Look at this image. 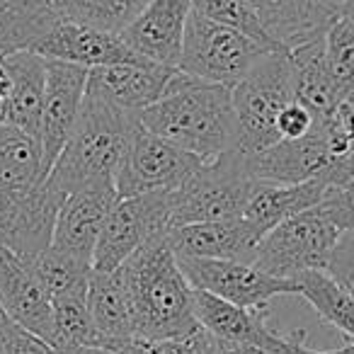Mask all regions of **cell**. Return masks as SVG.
I'll list each match as a JSON object with an SVG mask.
<instances>
[{
    "label": "cell",
    "mask_w": 354,
    "mask_h": 354,
    "mask_svg": "<svg viewBox=\"0 0 354 354\" xmlns=\"http://www.w3.org/2000/svg\"><path fill=\"white\" fill-rule=\"evenodd\" d=\"M61 204L41 143L12 124L0 127V245L22 260L49 250Z\"/></svg>",
    "instance_id": "cell-1"
},
{
    "label": "cell",
    "mask_w": 354,
    "mask_h": 354,
    "mask_svg": "<svg viewBox=\"0 0 354 354\" xmlns=\"http://www.w3.org/2000/svg\"><path fill=\"white\" fill-rule=\"evenodd\" d=\"M148 131L202 160L238 151V122L228 85L207 83L177 68L165 97L138 114Z\"/></svg>",
    "instance_id": "cell-2"
},
{
    "label": "cell",
    "mask_w": 354,
    "mask_h": 354,
    "mask_svg": "<svg viewBox=\"0 0 354 354\" xmlns=\"http://www.w3.org/2000/svg\"><path fill=\"white\" fill-rule=\"evenodd\" d=\"M119 272L131 304L136 339L175 337L199 325L197 291L185 277L167 233L133 252Z\"/></svg>",
    "instance_id": "cell-3"
},
{
    "label": "cell",
    "mask_w": 354,
    "mask_h": 354,
    "mask_svg": "<svg viewBox=\"0 0 354 354\" xmlns=\"http://www.w3.org/2000/svg\"><path fill=\"white\" fill-rule=\"evenodd\" d=\"M141 119L100 95H85L80 119L49 172V183L61 194L93 185H117V172Z\"/></svg>",
    "instance_id": "cell-4"
},
{
    "label": "cell",
    "mask_w": 354,
    "mask_h": 354,
    "mask_svg": "<svg viewBox=\"0 0 354 354\" xmlns=\"http://www.w3.org/2000/svg\"><path fill=\"white\" fill-rule=\"evenodd\" d=\"M233 109L238 122V151L243 156H255L281 141L279 114L294 102V71L289 51L277 49L265 54L236 85Z\"/></svg>",
    "instance_id": "cell-5"
},
{
    "label": "cell",
    "mask_w": 354,
    "mask_h": 354,
    "mask_svg": "<svg viewBox=\"0 0 354 354\" xmlns=\"http://www.w3.org/2000/svg\"><path fill=\"white\" fill-rule=\"evenodd\" d=\"M257 183L241 151L207 160L170 194V228L243 216Z\"/></svg>",
    "instance_id": "cell-6"
},
{
    "label": "cell",
    "mask_w": 354,
    "mask_h": 354,
    "mask_svg": "<svg viewBox=\"0 0 354 354\" xmlns=\"http://www.w3.org/2000/svg\"><path fill=\"white\" fill-rule=\"evenodd\" d=\"M270 51H277V46L192 10L177 68L192 78L233 88Z\"/></svg>",
    "instance_id": "cell-7"
},
{
    "label": "cell",
    "mask_w": 354,
    "mask_h": 354,
    "mask_svg": "<svg viewBox=\"0 0 354 354\" xmlns=\"http://www.w3.org/2000/svg\"><path fill=\"white\" fill-rule=\"evenodd\" d=\"M342 231L318 204L274 226L257 248L255 265L267 274L296 279L310 270H325Z\"/></svg>",
    "instance_id": "cell-8"
},
{
    "label": "cell",
    "mask_w": 354,
    "mask_h": 354,
    "mask_svg": "<svg viewBox=\"0 0 354 354\" xmlns=\"http://www.w3.org/2000/svg\"><path fill=\"white\" fill-rule=\"evenodd\" d=\"M204 162L199 156L138 124L117 172V192L119 197L172 192L183 187Z\"/></svg>",
    "instance_id": "cell-9"
},
{
    "label": "cell",
    "mask_w": 354,
    "mask_h": 354,
    "mask_svg": "<svg viewBox=\"0 0 354 354\" xmlns=\"http://www.w3.org/2000/svg\"><path fill=\"white\" fill-rule=\"evenodd\" d=\"M170 194L148 192L119 197L95 248V270L114 272L153 238L170 231Z\"/></svg>",
    "instance_id": "cell-10"
},
{
    "label": "cell",
    "mask_w": 354,
    "mask_h": 354,
    "mask_svg": "<svg viewBox=\"0 0 354 354\" xmlns=\"http://www.w3.org/2000/svg\"><path fill=\"white\" fill-rule=\"evenodd\" d=\"M185 277L197 291H207L228 304L245 308H270L274 296H299L296 279L267 274L255 262L204 260V257L177 255Z\"/></svg>",
    "instance_id": "cell-11"
},
{
    "label": "cell",
    "mask_w": 354,
    "mask_h": 354,
    "mask_svg": "<svg viewBox=\"0 0 354 354\" xmlns=\"http://www.w3.org/2000/svg\"><path fill=\"white\" fill-rule=\"evenodd\" d=\"M197 291V289H194ZM270 308H245L207 291H197V318L212 335L228 344H255L274 354H328L306 342L304 330L279 333L270 323Z\"/></svg>",
    "instance_id": "cell-12"
},
{
    "label": "cell",
    "mask_w": 354,
    "mask_h": 354,
    "mask_svg": "<svg viewBox=\"0 0 354 354\" xmlns=\"http://www.w3.org/2000/svg\"><path fill=\"white\" fill-rule=\"evenodd\" d=\"M90 71L68 61L46 59V95L41 114L39 143L44 153V165L51 172L61 151L68 143L75 124L80 119L88 95Z\"/></svg>",
    "instance_id": "cell-13"
},
{
    "label": "cell",
    "mask_w": 354,
    "mask_h": 354,
    "mask_svg": "<svg viewBox=\"0 0 354 354\" xmlns=\"http://www.w3.org/2000/svg\"><path fill=\"white\" fill-rule=\"evenodd\" d=\"M44 59L68 61V64L83 66V68H102V66L119 64H143L141 54L124 41L119 32L102 30V27L85 25V22L59 20L39 41L35 49ZM156 64V61H153Z\"/></svg>",
    "instance_id": "cell-14"
},
{
    "label": "cell",
    "mask_w": 354,
    "mask_h": 354,
    "mask_svg": "<svg viewBox=\"0 0 354 354\" xmlns=\"http://www.w3.org/2000/svg\"><path fill=\"white\" fill-rule=\"evenodd\" d=\"M117 199V185H93L66 194L56 218L51 248L93 265L95 248Z\"/></svg>",
    "instance_id": "cell-15"
},
{
    "label": "cell",
    "mask_w": 354,
    "mask_h": 354,
    "mask_svg": "<svg viewBox=\"0 0 354 354\" xmlns=\"http://www.w3.org/2000/svg\"><path fill=\"white\" fill-rule=\"evenodd\" d=\"M0 306L20 328L54 347V299L32 265L0 245Z\"/></svg>",
    "instance_id": "cell-16"
},
{
    "label": "cell",
    "mask_w": 354,
    "mask_h": 354,
    "mask_svg": "<svg viewBox=\"0 0 354 354\" xmlns=\"http://www.w3.org/2000/svg\"><path fill=\"white\" fill-rule=\"evenodd\" d=\"M333 162L320 122L310 133L301 138H281L274 146L265 148L255 156H245V165L255 180L274 185H299L323 175L325 167Z\"/></svg>",
    "instance_id": "cell-17"
},
{
    "label": "cell",
    "mask_w": 354,
    "mask_h": 354,
    "mask_svg": "<svg viewBox=\"0 0 354 354\" xmlns=\"http://www.w3.org/2000/svg\"><path fill=\"white\" fill-rule=\"evenodd\" d=\"M189 15L192 0H148V6L119 35L143 59L177 66Z\"/></svg>",
    "instance_id": "cell-18"
},
{
    "label": "cell",
    "mask_w": 354,
    "mask_h": 354,
    "mask_svg": "<svg viewBox=\"0 0 354 354\" xmlns=\"http://www.w3.org/2000/svg\"><path fill=\"white\" fill-rule=\"evenodd\" d=\"M262 238L265 233L245 216L189 223L167 231V241L177 255L204 257V260L255 262Z\"/></svg>",
    "instance_id": "cell-19"
},
{
    "label": "cell",
    "mask_w": 354,
    "mask_h": 354,
    "mask_svg": "<svg viewBox=\"0 0 354 354\" xmlns=\"http://www.w3.org/2000/svg\"><path fill=\"white\" fill-rule=\"evenodd\" d=\"M175 73L177 66H162L153 61L102 66L90 71L88 90L127 112L141 114L146 107L165 97Z\"/></svg>",
    "instance_id": "cell-20"
},
{
    "label": "cell",
    "mask_w": 354,
    "mask_h": 354,
    "mask_svg": "<svg viewBox=\"0 0 354 354\" xmlns=\"http://www.w3.org/2000/svg\"><path fill=\"white\" fill-rule=\"evenodd\" d=\"M265 32L281 46H294L323 37L339 17L342 0H248Z\"/></svg>",
    "instance_id": "cell-21"
},
{
    "label": "cell",
    "mask_w": 354,
    "mask_h": 354,
    "mask_svg": "<svg viewBox=\"0 0 354 354\" xmlns=\"http://www.w3.org/2000/svg\"><path fill=\"white\" fill-rule=\"evenodd\" d=\"M8 73L12 80L10 119L8 124L30 133L39 141L41 114H44L46 95V59L32 49H22L6 56Z\"/></svg>",
    "instance_id": "cell-22"
},
{
    "label": "cell",
    "mask_w": 354,
    "mask_h": 354,
    "mask_svg": "<svg viewBox=\"0 0 354 354\" xmlns=\"http://www.w3.org/2000/svg\"><path fill=\"white\" fill-rule=\"evenodd\" d=\"M88 308L102 344L117 347L136 339L131 304H129L127 286L119 270L104 272L93 267L88 279Z\"/></svg>",
    "instance_id": "cell-23"
},
{
    "label": "cell",
    "mask_w": 354,
    "mask_h": 354,
    "mask_svg": "<svg viewBox=\"0 0 354 354\" xmlns=\"http://www.w3.org/2000/svg\"><path fill=\"white\" fill-rule=\"evenodd\" d=\"M289 61L294 71L296 100L306 104L318 122H323L342 100L325 59V35L289 49Z\"/></svg>",
    "instance_id": "cell-24"
},
{
    "label": "cell",
    "mask_w": 354,
    "mask_h": 354,
    "mask_svg": "<svg viewBox=\"0 0 354 354\" xmlns=\"http://www.w3.org/2000/svg\"><path fill=\"white\" fill-rule=\"evenodd\" d=\"M330 185L320 177L308 180V183L299 185H274V183H257L255 192H252L250 202H248L243 216L252 221L262 233H270L281 221L296 216V214L306 212V209L315 207L323 202L328 194Z\"/></svg>",
    "instance_id": "cell-25"
},
{
    "label": "cell",
    "mask_w": 354,
    "mask_h": 354,
    "mask_svg": "<svg viewBox=\"0 0 354 354\" xmlns=\"http://www.w3.org/2000/svg\"><path fill=\"white\" fill-rule=\"evenodd\" d=\"M59 22L44 0H0V59L35 44Z\"/></svg>",
    "instance_id": "cell-26"
},
{
    "label": "cell",
    "mask_w": 354,
    "mask_h": 354,
    "mask_svg": "<svg viewBox=\"0 0 354 354\" xmlns=\"http://www.w3.org/2000/svg\"><path fill=\"white\" fill-rule=\"evenodd\" d=\"M299 296L306 299L320 320L354 342V299L325 270H310L296 277Z\"/></svg>",
    "instance_id": "cell-27"
},
{
    "label": "cell",
    "mask_w": 354,
    "mask_h": 354,
    "mask_svg": "<svg viewBox=\"0 0 354 354\" xmlns=\"http://www.w3.org/2000/svg\"><path fill=\"white\" fill-rule=\"evenodd\" d=\"M59 20L85 22L102 30L122 32L148 6V0H44Z\"/></svg>",
    "instance_id": "cell-28"
},
{
    "label": "cell",
    "mask_w": 354,
    "mask_h": 354,
    "mask_svg": "<svg viewBox=\"0 0 354 354\" xmlns=\"http://www.w3.org/2000/svg\"><path fill=\"white\" fill-rule=\"evenodd\" d=\"M35 270V274L41 279L51 299L56 296H68V294H85L88 291V279L93 265L78 260V257L61 252L56 248H49L35 260H27Z\"/></svg>",
    "instance_id": "cell-29"
},
{
    "label": "cell",
    "mask_w": 354,
    "mask_h": 354,
    "mask_svg": "<svg viewBox=\"0 0 354 354\" xmlns=\"http://www.w3.org/2000/svg\"><path fill=\"white\" fill-rule=\"evenodd\" d=\"M102 344L88 308V291L54 299V349Z\"/></svg>",
    "instance_id": "cell-30"
},
{
    "label": "cell",
    "mask_w": 354,
    "mask_h": 354,
    "mask_svg": "<svg viewBox=\"0 0 354 354\" xmlns=\"http://www.w3.org/2000/svg\"><path fill=\"white\" fill-rule=\"evenodd\" d=\"M325 59L339 95L349 97L354 93V27L342 17L325 32Z\"/></svg>",
    "instance_id": "cell-31"
},
{
    "label": "cell",
    "mask_w": 354,
    "mask_h": 354,
    "mask_svg": "<svg viewBox=\"0 0 354 354\" xmlns=\"http://www.w3.org/2000/svg\"><path fill=\"white\" fill-rule=\"evenodd\" d=\"M192 10L199 12L202 17H207V20L236 27V30L245 32V35L255 37V39L265 41V44L281 49V46L265 32L260 17L255 15V10L250 8L248 0H192Z\"/></svg>",
    "instance_id": "cell-32"
},
{
    "label": "cell",
    "mask_w": 354,
    "mask_h": 354,
    "mask_svg": "<svg viewBox=\"0 0 354 354\" xmlns=\"http://www.w3.org/2000/svg\"><path fill=\"white\" fill-rule=\"evenodd\" d=\"M146 342V339H143ZM153 354H221V339L212 335L202 323L189 333L175 335V337L153 339L146 342Z\"/></svg>",
    "instance_id": "cell-33"
},
{
    "label": "cell",
    "mask_w": 354,
    "mask_h": 354,
    "mask_svg": "<svg viewBox=\"0 0 354 354\" xmlns=\"http://www.w3.org/2000/svg\"><path fill=\"white\" fill-rule=\"evenodd\" d=\"M318 209L342 233L354 231V180L339 187H330L323 202H318Z\"/></svg>",
    "instance_id": "cell-34"
},
{
    "label": "cell",
    "mask_w": 354,
    "mask_h": 354,
    "mask_svg": "<svg viewBox=\"0 0 354 354\" xmlns=\"http://www.w3.org/2000/svg\"><path fill=\"white\" fill-rule=\"evenodd\" d=\"M325 272H328L342 289H347L349 296L354 299V231L342 233V238H339L337 245H335L333 255H330Z\"/></svg>",
    "instance_id": "cell-35"
},
{
    "label": "cell",
    "mask_w": 354,
    "mask_h": 354,
    "mask_svg": "<svg viewBox=\"0 0 354 354\" xmlns=\"http://www.w3.org/2000/svg\"><path fill=\"white\" fill-rule=\"evenodd\" d=\"M315 124H318V119L313 117V112L306 104H301L299 100H294V102H289L281 109L277 127H279L281 138H301L313 131Z\"/></svg>",
    "instance_id": "cell-36"
},
{
    "label": "cell",
    "mask_w": 354,
    "mask_h": 354,
    "mask_svg": "<svg viewBox=\"0 0 354 354\" xmlns=\"http://www.w3.org/2000/svg\"><path fill=\"white\" fill-rule=\"evenodd\" d=\"M0 339H3L6 354H56V349L46 339L37 337V335H32L30 330L20 328V325L10 328Z\"/></svg>",
    "instance_id": "cell-37"
},
{
    "label": "cell",
    "mask_w": 354,
    "mask_h": 354,
    "mask_svg": "<svg viewBox=\"0 0 354 354\" xmlns=\"http://www.w3.org/2000/svg\"><path fill=\"white\" fill-rule=\"evenodd\" d=\"M320 180H325L330 187H339V185L354 180V143L342 158H337V160H333L328 167H325Z\"/></svg>",
    "instance_id": "cell-38"
},
{
    "label": "cell",
    "mask_w": 354,
    "mask_h": 354,
    "mask_svg": "<svg viewBox=\"0 0 354 354\" xmlns=\"http://www.w3.org/2000/svg\"><path fill=\"white\" fill-rule=\"evenodd\" d=\"M10 95H12V80L8 73L6 61L0 59V127H6L10 119Z\"/></svg>",
    "instance_id": "cell-39"
},
{
    "label": "cell",
    "mask_w": 354,
    "mask_h": 354,
    "mask_svg": "<svg viewBox=\"0 0 354 354\" xmlns=\"http://www.w3.org/2000/svg\"><path fill=\"white\" fill-rule=\"evenodd\" d=\"M56 354H119L117 347L109 344H80V347H61Z\"/></svg>",
    "instance_id": "cell-40"
},
{
    "label": "cell",
    "mask_w": 354,
    "mask_h": 354,
    "mask_svg": "<svg viewBox=\"0 0 354 354\" xmlns=\"http://www.w3.org/2000/svg\"><path fill=\"white\" fill-rule=\"evenodd\" d=\"M221 354H274V352L255 347V344H228V342H223Z\"/></svg>",
    "instance_id": "cell-41"
},
{
    "label": "cell",
    "mask_w": 354,
    "mask_h": 354,
    "mask_svg": "<svg viewBox=\"0 0 354 354\" xmlns=\"http://www.w3.org/2000/svg\"><path fill=\"white\" fill-rule=\"evenodd\" d=\"M117 349H119V354H153L143 339H131V342L117 344Z\"/></svg>",
    "instance_id": "cell-42"
},
{
    "label": "cell",
    "mask_w": 354,
    "mask_h": 354,
    "mask_svg": "<svg viewBox=\"0 0 354 354\" xmlns=\"http://www.w3.org/2000/svg\"><path fill=\"white\" fill-rule=\"evenodd\" d=\"M339 17L344 22L354 27V0H342V8H339Z\"/></svg>",
    "instance_id": "cell-43"
},
{
    "label": "cell",
    "mask_w": 354,
    "mask_h": 354,
    "mask_svg": "<svg viewBox=\"0 0 354 354\" xmlns=\"http://www.w3.org/2000/svg\"><path fill=\"white\" fill-rule=\"evenodd\" d=\"M15 325H17L15 320H12L10 315L6 313V308H3V306H0V337H3V335H6L10 328H15Z\"/></svg>",
    "instance_id": "cell-44"
},
{
    "label": "cell",
    "mask_w": 354,
    "mask_h": 354,
    "mask_svg": "<svg viewBox=\"0 0 354 354\" xmlns=\"http://www.w3.org/2000/svg\"><path fill=\"white\" fill-rule=\"evenodd\" d=\"M328 354H347V344H344V347H339V349H330Z\"/></svg>",
    "instance_id": "cell-45"
},
{
    "label": "cell",
    "mask_w": 354,
    "mask_h": 354,
    "mask_svg": "<svg viewBox=\"0 0 354 354\" xmlns=\"http://www.w3.org/2000/svg\"><path fill=\"white\" fill-rule=\"evenodd\" d=\"M347 354H354V342L347 344Z\"/></svg>",
    "instance_id": "cell-46"
},
{
    "label": "cell",
    "mask_w": 354,
    "mask_h": 354,
    "mask_svg": "<svg viewBox=\"0 0 354 354\" xmlns=\"http://www.w3.org/2000/svg\"><path fill=\"white\" fill-rule=\"evenodd\" d=\"M0 354H6V347H3V339H0Z\"/></svg>",
    "instance_id": "cell-47"
},
{
    "label": "cell",
    "mask_w": 354,
    "mask_h": 354,
    "mask_svg": "<svg viewBox=\"0 0 354 354\" xmlns=\"http://www.w3.org/2000/svg\"><path fill=\"white\" fill-rule=\"evenodd\" d=\"M349 97H352V100H354V93H352V95H349Z\"/></svg>",
    "instance_id": "cell-48"
},
{
    "label": "cell",
    "mask_w": 354,
    "mask_h": 354,
    "mask_svg": "<svg viewBox=\"0 0 354 354\" xmlns=\"http://www.w3.org/2000/svg\"><path fill=\"white\" fill-rule=\"evenodd\" d=\"M221 344H223V342H221Z\"/></svg>",
    "instance_id": "cell-49"
}]
</instances>
